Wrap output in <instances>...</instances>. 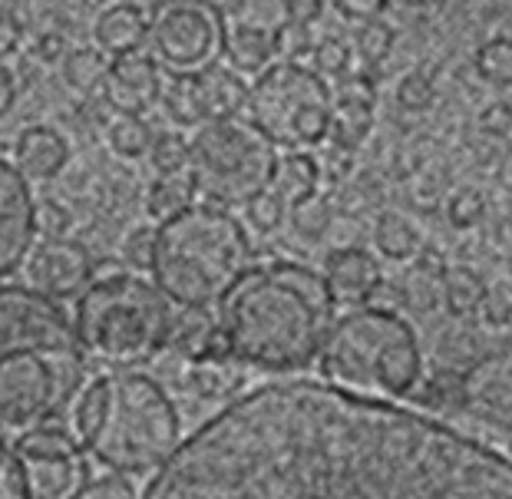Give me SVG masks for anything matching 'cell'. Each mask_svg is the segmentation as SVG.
<instances>
[{
  "label": "cell",
  "instance_id": "1",
  "mask_svg": "<svg viewBox=\"0 0 512 499\" xmlns=\"http://www.w3.org/2000/svg\"><path fill=\"white\" fill-rule=\"evenodd\" d=\"M139 499H512V460L397 400L275 381L195 427Z\"/></svg>",
  "mask_w": 512,
  "mask_h": 499
},
{
  "label": "cell",
  "instance_id": "2",
  "mask_svg": "<svg viewBox=\"0 0 512 499\" xmlns=\"http://www.w3.org/2000/svg\"><path fill=\"white\" fill-rule=\"evenodd\" d=\"M86 351L76 324L34 288H0V430L53 427L83 394Z\"/></svg>",
  "mask_w": 512,
  "mask_h": 499
},
{
  "label": "cell",
  "instance_id": "3",
  "mask_svg": "<svg viewBox=\"0 0 512 499\" xmlns=\"http://www.w3.org/2000/svg\"><path fill=\"white\" fill-rule=\"evenodd\" d=\"M228 357L258 371H304L324 351L334 328V298L324 275L275 262L248 268L219 305Z\"/></svg>",
  "mask_w": 512,
  "mask_h": 499
},
{
  "label": "cell",
  "instance_id": "4",
  "mask_svg": "<svg viewBox=\"0 0 512 499\" xmlns=\"http://www.w3.org/2000/svg\"><path fill=\"white\" fill-rule=\"evenodd\" d=\"M76 433L90 457L113 470L156 473L182 443V420L169 390L149 374L96 377L76 400Z\"/></svg>",
  "mask_w": 512,
  "mask_h": 499
},
{
  "label": "cell",
  "instance_id": "5",
  "mask_svg": "<svg viewBox=\"0 0 512 499\" xmlns=\"http://www.w3.org/2000/svg\"><path fill=\"white\" fill-rule=\"evenodd\" d=\"M252 265L245 225L219 205H192L156 229L152 285L169 305L205 311L222 305Z\"/></svg>",
  "mask_w": 512,
  "mask_h": 499
},
{
  "label": "cell",
  "instance_id": "6",
  "mask_svg": "<svg viewBox=\"0 0 512 499\" xmlns=\"http://www.w3.org/2000/svg\"><path fill=\"white\" fill-rule=\"evenodd\" d=\"M76 334L83 351L123 374L149 364L176 334L169 301L139 275H106L76 301Z\"/></svg>",
  "mask_w": 512,
  "mask_h": 499
},
{
  "label": "cell",
  "instance_id": "7",
  "mask_svg": "<svg viewBox=\"0 0 512 499\" xmlns=\"http://www.w3.org/2000/svg\"><path fill=\"white\" fill-rule=\"evenodd\" d=\"M321 371L334 387L400 400L420 381L423 357L407 321L384 308H357L334 321L321 351Z\"/></svg>",
  "mask_w": 512,
  "mask_h": 499
},
{
  "label": "cell",
  "instance_id": "8",
  "mask_svg": "<svg viewBox=\"0 0 512 499\" xmlns=\"http://www.w3.org/2000/svg\"><path fill=\"white\" fill-rule=\"evenodd\" d=\"M189 172L209 205H248L275 182L278 153L248 119H219L195 129Z\"/></svg>",
  "mask_w": 512,
  "mask_h": 499
},
{
  "label": "cell",
  "instance_id": "9",
  "mask_svg": "<svg viewBox=\"0 0 512 499\" xmlns=\"http://www.w3.org/2000/svg\"><path fill=\"white\" fill-rule=\"evenodd\" d=\"M334 93L321 73L304 63H271L248 93V123L271 146L301 153L318 146L331 129Z\"/></svg>",
  "mask_w": 512,
  "mask_h": 499
},
{
  "label": "cell",
  "instance_id": "10",
  "mask_svg": "<svg viewBox=\"0 0 512 499\" xmlns=\"http://www.w3.org/2000/svg\"><path fill=\"white\" fill-rule=\"evenodd\" d=\"M17 460L24 470L30 499H83L90 490L86 450L67 430L40 427L17 440Z\"/></svg>",
  "mask_w": 512,
  "mask_h": 499
},
{
  "label": "cell",
  "instance_id": "11",
  "mask_svg": "<svg viewBox=\"0 0 512 499\" xmlns=\"http://www.w3.org/2000/svg\"><path fill=\"white\" fill-rule=\"evenodd\" d=\"M152 47L172 73H202L222 53V17L215 4H169L152 20Z\"/></svg>",
  "mask_w": 512,
  "mask_h": 499
},
{
  "label": "cell",
  "instance_id": "12",
  "mask_svg": "<svg viewBox=\"0 0 512 499\" xmlns=\"http://www.w3.org/2000/svg\"><path fill=\"white\" fill-rule=\"evenodd\" d=\"M222 53L235 73H265L275 53L285 47L291 27L288 4L281 0H245L222 4Z\"/></svg>",
  "mask_w": 512,
  "mask_h": 499
},
{
  "label": "cell",
  "instance_id": "13",
  "mask_svg": "<svg viewBox=\"0 0 512 499\" xmlns=\"http://www.w3.org/2000/svg\"><path fill=\"white\" fill-rule=\"evenodd\" d=\"M37 242V199L17 166L0 159V281L30 258Z\"/></svg>",
  "mask_w": 512,
  "mask_h": 499
},
{
  "label": "cell",
  "instance_id": "14",
  "mask_svg": "<svg viewBox=\"0 0 512 499\" xmlns=\"http://www.w3.org/2000/svg\"><path fill=\"white\" fill-rule=\"evenodd\" d=\"M30 281H34V291L50 301L83 295L93 285V258L86 245L73 242V238L43 242L30 255Z\"/></svg>",
  "mask_w": 512,
  "mask_h": 499
},
{
  "label": "cell",
  "instance_id": "15",
  "mask_svg": "<svg viewBox=\"0 0 512 499\" xmlns=\"http://www.w3.org/2000/svg\"><path fill=\"white\" fill-rule=\"evenodd\" d=\"M103 96L116 110V116H139L162 96L159 63L143 50L116 57L110 63V77H106Z\"/></svg>",
  "mask_w": 512,
  "mask_h": 499
},
{
  "label": "cell",
  "instance_id": "16",
  "mask_svg": "<svg viewBox=\"0 0 512 499\" xmlns=\"http://www.w3.org/2000/svg\"><path fill=\"white\" fill-rule=\"evenodd\" d=\"M324 285H328L334 305H364L380 288V265L367 248H337L324 265Z\"/></svg>",
  "mask_w": 512,
  "mask_h": 499
},
{
  "label": "cell",
  "instance_id": "17",
  "mask_svg": "<svg viewBox=\"0 0 512 499\" xmlns=\"http://www.w3.org/2000/svg\"><path fill=\"white\" fill-rule=\"evenodd\" d=\"M370 126H374V86H370L367 77H347L334 96L328 136L334 139L337 149L351 153L367 139Z\"/></svg>",
  "mask_w": 512,
  "mask_h": 499
},
{
  "label": "cell",
  "instance_id": "18",
  "mask_svg": "<svg viewBox=\"0 0 512 499\" xmlns=\"http://www.w3.org/2000/svg\"><path fill=\"white\" fill-rule=\"evenodd\" d=\"M143 4H113L106 7L100 20H96V43L100 50H110L113 57H126V53L143 50L146 37L152 34V20Z\"/></svg>",
  "mask_w": 512,
  "mask_h": 499
},
{
  "label": "cell",
  "instance_id": "19",
  "mask_svg": "<svg viewBox=\"0 0 512 499\" xmlns=\"http://www.w3.org/2000/svg\"><path fill=\"white\" fill-rule=\"evenodd\" d=\"M17 172L24 179H53L67 166L70 146L53 126H30L17 139Z\"/></svg>",
  "mask_w": 512,
  "mask_h": 499
},
{
  "label": "cell",
  "instance_id": "20",
  "mask_svg": "<svg viewBox=\"0 0 512 499\" xmlns=\"http://www.w3.org/2000/svg\"><path fill=\"white\" fill-rule=\"evenodd\" d=\"M199 86H202V103H205L209 123H219V119H242V110H248V93H252V86H248L242 80V73H235L232 67L212 63L209 70L199 73Z\"/></svg>",
  "mask_w": 512,
  "mask_h": 499
},
{
  "label": "cell",
  "instance_id": "21",
  "mask_svg": "<svg viewBox=\"0 0 512 499\" xmlns=\"http://www.w3.org/2000/svg\"><path fill=\"white\" fill-rule=\"evenodd\" d=\"M162 106H166L169 119L176 126H205L209 116H205V103H202V86H199V73H172L169 80H162Z\"/></svg>",
  "mask_w": 512,
  "mask_h": 499
},
{
  "label": "cell",
  "instance_id": "22",
  "mask_svg": "<svg viewBox=\"0 0 512 499\" xmlns=\"http://www.w3.org/2000/svg\"><path fill=\"white\" fill-rule=\"evenodd\" d=\"M486 295L489 288L483 285V278L466 265H450L440 278V298L453 318H470V314L483 311Z\"/></svg>",
  "mask_w": 512,
  "mask_h": 499
},
{
  "label": "cell",
  "instance_id": "23",
  "mask_svg": "<svg viewBox=\"0 0 512 499\" xmlns=\"http://www.w3.org/2000/svg\"><path fill=\"white\" fill-rule=\"evenodd\" d=\"M318 179H321L318 159L308 153H288L285 159H278V172H275V182H271V192H275L285 205H294L298 199H304V195L318 192Z\"/></svg>",
  "mask_w": 512,
  "mask_h": 499
},
{
  "label": "cell",
  "instance_id": "24",
  "mask_svg": "<svg viewBox=\"0 0 512 499\" xmlns=\"http://www.w3.org/2000/svg\"><path fill=\"white\" fill-rule=\"evenodd\" d=\"M374 245L390 262H407V258H417L420 252V235L403 215L384 212L374 225Z\"/></svg>",
  "mask_w": 512,
  "mask_h": 499
},
{
  "label": "cell",
  "instance_id": "25",
  "mask_svg": "<svg viewBox=\"0 0 512 499\" xmlns=\"http://www.w3.org/2000/svg\"><path fill=\"white\" fill-rule=\"evenodd\" d=\"M195 179L192 172H176V176H159L152 182L149 189V212L156 215V219H172V215H179L185 209H192V199H195Z\"/></svg>",
  "mask_w": 512,
  "mask_h": 499
},
{
  "label": "cell",
  "instance_id": "26",
  "mask_svg": "<svg viewBox=\"0 0 512 499\" xmlns=\"http://www.w3.org/2000/svg\"><path fill=\"white\" fill-rule=\"evenodd\" d=\"M63 77L80 93H96L106 86V77H110V60L100 47H80L67 53L63 60Z\"/></svg>",
  "mask_w": 512,
  "mask_h": 499
},
{
  "label": "cell",
  "instance_id": "27",
  "mask_svg": "<svg viewBox=\"0 0 512 499\" xmlns=\"http://www.w3.org/2000/svg\"><path fill=\"white\" fill-rule=\"evenodd\" d=\"M476 73L493 86H512V37H493L476 50Z\"/></svg>",
  "mask_w": 512,
  "mask_h": 499
},
{
  "label": "cell",
  "instance_id": "28",
  "mask_svg": "<svg viewBox=\"0 0 512 499\" xmlns=\"http://www.w3.org/2000/svg\"><path fill=\"white\" fill-rule=\"evenodd\" d=\"M110 146H113V153L136 159V156L149 153L152 129L146 126L143 116H116L110 123Z\"/></svg>",
  "mask_w": 512,
  "mask_h": 499
},
{
  "label": "cell",
  "instance_id": "29",
  "mask_svg": "<svg viewBox=\"0 0 512 499\" xmlns=\"http://www.w3.org/2000/svg\"><path fill=\"white\" fill-rule=\"evenodd\" d=\"M291 225L304 238H321L331 229V202L321 192L304 195V199L291 205Z\"/></svg>",
  "mask_w": 512,
  "mask_h": 499
},
{
  "label": "cell",
  "instance_id": "30",
  "mask_svg": "<svg viewBox=\"0 0 512 499\" xmlns=\"http://www.w3.org/2000/svg\"><path fill=\"white\" fill-rule=\"evenodd\" d=\"M189 139L182 133H159L152 136V146H149V159L152 166L159 169V176H176V172H185L189 166Z\"/></svg>",
  "mask_w": 512,
  "mask_h": 499
},
{
  "label": "cell",
  "instance_id": "31",
  "mask_svg": "<svg viewBox=\"0 0 512 499\" xmlns=\"http://www.w3.org/2000/svg\"><path fill=\"white\" fill-rule=\"evenodd\" d=\"M394 50V27L384 24V20H370L357 34V57H361L367 67H377L384 63Z\"/></svg>",
  "mask_w": 512,
  "mask_h": 499
},
{
  "label": "cell",
  "instance_id": "32",
  "mask_svg": "<svg viewBox=\"0 0 512 499\" xmlns=\"http://www.w3.org/2000/svg\"><path fill=\"white\" fill-rule=\"evenodd\" d=\"M311 57H314V73H321V77H344L347 67H351V47L337 37H324L314 43Z\"/></svg>",
  "mask_w": 512,
  "mask_h": 499
},
{
  "label": "cell",
  "instance_id": "33",
  "mask_svg": "<svg viewBox=\"0 0 512 499\" xmlns=\"http://www.w3.org/2000/svg\"><path fill=\"white\" fill-rule=\"evenodd\" d=\"M245 215H248V225H252L255 232H278L281 222H285V215H288V205L268 189L265 195H258V199H252L245 205Z\"/></svg>",
  "mask_w": 512,
  "mask_h": 499
},
{
  "label": "cell",
  "instance_id": "34",
  "mask_svg": "<svg viewBox=\"0 0 512 499\" xmlns=\"http://www.w3.org/2000/svg\"><path fill=\"white\" fill-rule=\"evenodd\" d=\"M483 195H479L476 189H460L450 195V205H446V219H450L453 229H473V225H479V219H483Z\"/></svg>",
  "mask_w": 512,
  "mask_h": 499
},
{
  "label": "cell",
  "instance_id": "35",
  "mask_svg": "<svg viewBox=\"0 0 512 499\" xmlns=\"http://www.w3.org/2000/svg\"><path fill=\"white\" fill-rule=\"evenodd\" d=\"M437 100V86L427 77V73H407L400 83H397V103L403 110L410 113H420Z\"/></svg>",
  "mask_w": 512,
  "mask_h": 499
},
{
  "label": "cell",
  "instance_id": "36",
  "mask_svg": "<svg viewBox=\"0 0 512 499\" xmlns=\"http://www.w3.org/2000/svg\"><path fill=\"white\" fill-rule=\"evenodd\" d=\"M0 499H30L17 450L4 437H0Z\"/></svg>",
  "mask_w": 512,
  "mask_h": 499
},
{
  "label": "cell",
  "instance_id": "37",
  "mask_svg": "<svg viewBox=\"0 0 512 499\" xmlns=\"http://www.w3.org/2000/svg\"><path fill=\"white\" fill-rule=\"evenodd\" d=\"M70 229V215L57 202H37V235H43L47 242H60Z\"/></svg>",
  "mask_w": 512,
  "mask_h": 499
},
{
  "label": "cell",
  "instance_id": "38",
  "mask_svg": "<svg viewBox=\"0 0 512 499\" xmlns=\"http://www.w3.org/2000/svg\"><path fill=\"white\" fill-rule=\"evenodd\" d=\"M479 129L489 136H509L512 133V103L496 100L479 113Z\"/></svg>",
  "mask_w": 512,
  "mask_h": 499
},
{
  "label": "cell",
  "instance_id": "39",
  "mask_svg": "<svg viewBox=\"0 0 512 499\" xmlns=\"http://www.w3.org/2000/svg\"><path fill=\"white\" fill-rule=\"evenodd\" d=\"M407 301H410L413 308L430 311L440 301V281L423 278V275H417V271H413V278L407 281Z\"/></svg>",
  "mask_w": 512,
  "mask_h": 499
},
{
  "label": "cell",
  "instance_id": "40",
  "mask_svg": "<svg viewBox=\"0 0 512 499\" xmlns=\"http://www.w3.org/2000/svg\"><path fill=\"white\" fill-rule=\"evenodd\" d=\"M83 499H139L133 493V486L123 483L119 476H103V480L90 483V490L83 493Z\"/></svg>",
  "mask_w": 512,
  "mask_h": 499
},
{
  "label": "cell",
  "instance_id": "41",
  "mask_svg": "<svg viewBox=\"0 0 512 499\" xmlns=\"http://www.w3.org/2000/svg\"><path fill=\"white\" fill-rule=\"evenodd\" d=\"M152 242H156V232H149V229L133 232V238L126 242V258L136 268H149L152 265Z\"/></svg>",
  "mask_w": 512,
  "mask_h": 499
},
{
  "label": "cell",
  "instance_id": "42",
  "mask_svg": "<svg viewBox=\"0 0 512 499\" xmlns=\"http://www.w3.org/2000/svg\"><path fill=\"white\" fill-rule=\"evenodd\" d=\"M344 17L351 20H361V24H370V20H380V14L387 10L384 0H344V4H337Z\"/></svg>",
  "mask_w": 512,
  "mask_h": 499
},
{
  "label": "cell",
  "instance_id": "43",
  "mask_svg": "<svg viewBox=\"0 0 512 499\" xmlns=\"http://www.w3.org/2000/svg\"><path fill=\"white\" fill-rule=\"evenodd\" d=\"M413 262H417V275H423V278H433V281H440L443 275H446V265L443 262V255L437 252V248H423L420 245V252H417V258H413Z\"/></svg>",
  "mask_w": 512,
  "mask_h": 499
},
{
  "label": "cell",
  "instance_id": "44",
  "mask_svg": "<svg viewBox=\"0 0 512 499\" xmlns=\"http://www.w3.org/2000/svg\"><path fill=\"white\" fill-rule=\"evenodd\" d=\"M321 10L324 4H318V0H294V4H288L291 27H311L321 17Z\"/></svg>",
  "mask_w": 512,
  "mask_h": 499
},
{
  "label": "cell",
  "instance_id": "45",
  "mask_svg": "<svg viewBox=\"0 0 512 499\" xmlns=\"http://www.w3.org/2000/svg\"><path fill=\"white\" fill-rule=\"evenodd\" d=\"M14 100H17V80H14V73H10V67L0 63V119L14 110Z\"/></svg>",
  "mask_w": 512,
  "mask_h": 499
},
{
  "label": "cell",
  "instance_id": "46",
  "mask_svg": "<svg viewBox=\"0 0 512 499\" xmlns=\"http://www.w3.org/2000/svg\"><path fill=\"white\" fill-rule=\"evenodd\" d=\"M483 311H486L489 324H506L509 321V301L503 295H496V291H489V295H486Z\"/></svg>",
  "mask_w": 512,
  "mask_h": 499
},
{
  "label": "cell",
  "instance_id": "47",
  "mask_svg": "<svg viewBox=\"0 0 512 499\" xmlns=\"http://www.w3.org/2000/svg\"><path fill=\"white\" fill-rule=\"evenodd\" d=\"M37 50H40L43 60H57V57H63V40L60 37H43Z\"/></svg>",
  "mask_w": 512,
  "mask_h": 499
},
{
  "label": "cell",
  "instance_id": "48",
  "mask_svg": "<svg viewBox=\"0 0 512 499\" xmlns=\"http://www.w3.org/2000/svg\"><path fill=\"white\" fill-rule=\"evenodd\" d=\"M509 271H512V255H509Z\"/></svg>",
  "mask_w": 512,
  "mask_h": 499
}]
</instances>
